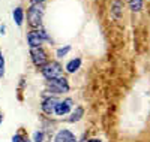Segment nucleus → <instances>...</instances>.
<instances>
[{"mask_svg":"<svg viewBox=\"0 0 150 142\" xmlns=\"http://www.w3.org/2000/svg\"><path fill=\"white\" fill-rule=\"evenodd\" d=\"M44 5H30L27 8V24L32 30L41 29L42 25V18H44Z\"/></svg>","mask_w":150,"mask_h":142,"instance_id":"nucleus-1","label":"nucleus"},{"mask_svg":"<svg viewBox=\"0 0 150 142\" xmlns=\"http://www.w3.org/2000/svg\"><path fill=\"white\" fill-rule=\"evenodd\" d=\"M44 42H51V37L48 36V33L41 27V29H35V30H30L27 33V44L32 48H39L42 46Z\"/></svg>","mask_w":150,"mask_h":142,"instance_id":"nucleus-2","label":"nucleus"},{"mask_svg":"<svg viewBox=\"0 0 150 142\" xmlns=\"http://www.w3.org/2000/svg\"><path fill=\"white\" fill-rule=\"evenodd\" d=\"M47 90L50 93V96H60L63 93H68L69 91V82L66 78L60 76V78H56V79H51V81H47Z\"/></svg>","mask_w":150,"mask_h":142,"instance_id":"nucleus-3","label":"nucleus"},{"mask_svg":"<svg viewBox=\"0 0 150 142\" xmlns=\"http://www.w3.org/2000/svg\"><path fill=\"white\" fill-rule=\"evenodd\" d=\"M41 73L47 81H51V79L63 76V66H62L59 61H48L41 69Z\"/></svg>","mask_w":150,"mask_h":142,"instance_id":"nucleus-4","label":"nucleus"},{"mask_svg":"<svg viewBox=\"0 0 150 142\" xmlns=\"http://www.w3.org/2000/svg\"><path fill=\"white\" fill-rule=\"evenodd\" d=\"M30 58H32V61H33L35 66H36V67H41V69L50 61L47 51H45L42 46H39V48H32V49H30Z\"/></svg>","mask_w":150,"mask_h":142,"instance_id":"nucleus-5","label":"nucleus"},{"mask_svg":"<svg viewBox=\"0 0 150 142\" xmlns=\"http://www.w3.org/2000/svg\"><path fill=\"white\" fill-rule=\"evenodd\" d=\"M74 106V102L72 99H63V100H59V103L56 105V109H54V114L57 117H63V115L69 114L71 109Z\"/></svg>","mask_w":150,"mask_h":142,"instance_id":"nucleus-6","label":"nucleus"},{"mask_svg":"<svg viewBox=\"0 0 150 142\" xmlns=\"http://www.w3.org/2000/svg\"><path fill=\"white\" fill-rule=\"evenodd\" d=\"M59 103V99L54 97V96H48L42 100L41 103V109L45 115H53L54 114V109H56V105Z\"/></svg>","mask_w":150,"mask_h":142,"instance_id":"nucleus-7","label":"nucleus"},{"mask_svg":"<svg viewBox=\"0 0 150 142\" xmlns=\"http://www.w3.org/2000/svg\"><path fill=\"white\" fill-rule=\"evenodd\" d=\"M53 142H77V136H75L69 129H60L53 138Z\"/></svg>","mask_w":150,"mask_h":142,"instance_id":"nucleus-8","label":"nucleus"},{"mask_svg":"<svg viewBox=\"0 0 150 142\" xmlns=\"http://www.w3.org/2000/svg\"><path fill=\"white\" fill-rule=\"evenodd\" d=\"M12 18H14V22L18 25V27H21V25L24 24V18H26V12H24V9L21 6H17L14 9V12H12Z\"/></svg>","mask_w":150,"mask_h":142,"instance_id":"nucleus-9","label":"nucleus"},{"mask_svg":"<svg viewBox=\"0 0 150 142\" xmlns=\"http://www.w3.org/2000/svg\"><path fill=\"white\" fill-rule=\"evenodd\" d=\"M83 115H84V108L83 106H77L72 111V114H71V117L68 118V121L69 123H77V121H80L83 118Z\"/></svg>","mask_w":150,"mask_h":142,"instance_id":"nucleus-10","label":"nucleus"},{"mask_svg":"<svg viewBox=\"0 0 150 142\" xmlns=\"http://www.w3.org/2000/svg\"><path fill=\"white\" fill-rule=\"evenodd\" d=\"M81 66V58H72L71 61H68L66 64V72L69 73H74V72H77Z\"/></svg>","mask_w":150,"mask_h":142,"instance_id":"nucleus-11","label":"nucleus"},{"mask_svg":"<svg viewBox=\"0 0 150 142\" xmlns=\"http://www.w3.org/2000/svg\"><path fill=\"white\" fill-rule=\"evenodd\" d=\"M111 12L116 18L122 17V2L120 0H114V3H112V6H111Z\"/></svg>","mask_w":150,"mask_h":142,"instance_id":"nucleus-12","label":"nucleus"},{"mask_svg":"<svg viewBox=\"0 0 150 142\" xmlns=\"http://www.w3.org/2000/svg\"><path fill=\"white\" fill-rule=\"evenodd\" d=\"M128 3L132 12H140L143 8V0H128Z\"/></svg>","mask_w":150,"mask_h":142,"instance_id":"nucleus-13","label":"nucleus"},{"mask_svg":"<svg viewBox=\"0 0 150 142\" xmlns=\"http://www.w3.org/2000/svg\"><path fill=\"white\" fill-rule=\"evenodd\" d=\"M33 142H45V132L44 130H36L33 133Z\"/></svg>","mask_w":150,"mask_h":142,"instance_id":"nucleus-14","label":"nucleus"},{"mask_svg":"<svg viewBox=\"0 0 150 142\" xmlns=\"http://www.w3.org/2000/svg\"><path fill=\"white\" fill-rule=\"evenodd\" d=\"M69 51H71V45H65V46H62V48H59V49L56 51V56H57L59 58H62V57H65Z\"/></svg>","mask_w":150,"mask_h":142,"instance_id":"nucleus-15","label":"nucleus"},{"mask_svg":"<svg viewBox=\"0 0 150 142\" xmlns=\"http://www.w3.org/2000/svg\"><path fill=\"white\" fill-rule=\"evenodd\" d=\"M5 67H6L5 57H3V53L0 51V78H3V75H5Z\"/></svg>","mask_w":150,"mask_h":142,"instance_id":"nucleus-16","label":"nucleus"},{"mask_svg":"<svg viewBox=\"0 0 150 142\" xmlns=\"http://www.w3.org/2000/svg\"><path fill=\"white\" fill-rule=\"evenodd\" d=\"M26 139H27V138L24 136L21 132H18V133H15L14 136H12V142H24Z\"/></svg>","mask_w":150,"mask_h":142,"instance_id":"nucleus-17","label":"nucleus"},{"mask_svg":"<svg viewBox=\"0 0 150 142\" xmlns=\"http://www.w3.org/2000/svg\"><path fill=\"white\" fill-rule=\"evenodd\" d=\"M44 2L47 0H30V5H44Z\"/></svg>","mask_w":150,"mask_h":142,"instance_id":"nucleus-18","label":"nucleus"},{"mask_svg":"<svg viewBox=\"0 0 150 142\" xmlns=\"http://www.w3.org/2000/svg\"><path fill=\"white\" fill-rule=\"evenodd\" d=\"M5 32H6V25H5V24H2V25H0V34H2V36H3V34H6Z\"/></svg>","mask_w":150,"mask_h":142,"instance_id":"nucleus-19","label":"nucleus"},{"mask_svg":"<svg viewBox=\"0 0 150 142\" xmlns=\"http://www.w3.org/2000/svg\"><path fill=\"white\" fill-rule=\"evenodd\" d=\"M86 142H104V141H102V139H98V138H92V139L86 141Z\"/></svg>","mask_w":150,"mask_h":142,"instance_id":"nucleus-20","label":"nucleus"},{"mask_svg":"<svg viewBox=\"0 0 150 142\" xmlns=\"http://www.w3.org/2000/svg\"><path fill=\"white\" fill-rule=\"evenodd\" d=\"M2 121H3V115H2V112H0V124H2Z\"/></svg>","mask_w":150,"mask_h":142,"instance_id":"nucleus-21","label":"nucleus"},{"mask_svg":"<svg viewBox=\"0 0 150 142\" xmlns=\"http://www.w3.org/2000/svg\"><path fill=\"white\" fill-rule=\"evenodd\" d=\"M24 142H32V141H30V139H26V141H24Z\"/></svg>","mask_w":150,"mask_h":142,"instance_id":"nucleus-22","label":"nucleus"}]
</instances>
